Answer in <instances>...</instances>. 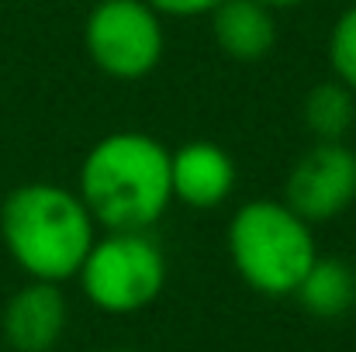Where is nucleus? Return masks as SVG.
I'll return each instance as SVG.
<instances>
[{
    "label": "nucleus",
    "instance_id": "obj_4",
    "mask_svg": "<svg viewBox=\"0 0 356 352\" xmlns=\"http://www.w3.org/2000/svg\"><path fill=\"white\" fill-rule=\"evenodd\" d=\"M76 276L97 311L135 315L163 294L166 255L149 232H104L94 238Z\"/></svg>",
    "mask_w": 356,
    "mask_h": 352
},
{
    "label": "nucleus",
    "instance_id": "obj_14",
    "mask_svg": "<svg viewBox=\"0 0 356 352\" xmlns=\"http://www.w3.org/2000/svg\"><path fill=\"white\" fill-rule=\"evenodd\" d=\"M263 7H270V10H287V7H301V3H308V0H259Z\"/></svg>",
    "mask_w": 356,
    "mask_h": 352
},
{
    "label": "nucleus",
    "instance_id": "obj_5",
    "mask_svg": "<svg viewBox=\"0 0 356 352\" xmlns=\"http://www.w3.org/2000/svg\"><path fill=\"white\" fill-rule=\"evenodd\" d=\"M90 62L111 80H145L166 49L163 17L145 0H97L83 24Z\"/></svg>",
    "mask_w": 356,
    "mask_h": 352
},
{
    "label": "nucleus",
    "instance_id": "obj_2",
    "mask_svg": "<svg viewBox=\"0 0 356 352\" xmlns=\"http://www.w3.org/2000/svg\"><path fill=\"white\" fill-rule=\"evenodd\" d=\"M0 238L10 259L45 283H66L80 273L97 221L76 190L59 183H21L0 204Z\"/></svg>",
    "mask_w": 356,
    "mask_h": 352
},
{
    "label": "nucleus",
    "instance_id": "obj_6",
    "mask_svg": "<svg viewBox=\"0 0 356 352\" xmlns=\"http://www.w3.org/2000/svg\"><path fill=\"white\" fill-rule=\"evenodd\" d=\"M353 201L356 152L346 142H315L305 156L294 159L284 183V204L308 225L339 218Z\"/></svg>",
    "mask_w": 356,
    "mask_h": 352
},
{
    "label": "nucleus",
    "instance_id": "obj_1",
    "mask_svg": "<svg viewBox=\"0 0 356 352\" xmlns=\"http://www.w3.org/2000/svg\"><path fill=\"white\" fill-rule=\"evenodd\" d=\"M170 149L149 131H111L80 162L76 194L104 232H149L173 204Z\"/></svg>",
    "mask_w": 356,
    "mask_h": 352
},
{
    "label": "nucleus",
    "instance_id": "obj_11",
    "mask_svg": "<svg viewBox=\"0 0 356 352\" xmlns=\"http://www.w3.org/2000/svg\"><path fill=\"white\" fill-rule=\"evenodd\" d=\"M301 117H305V128L318 142H343L356 124V94L339 80L315 83L305 94Z\"/></svg>",
    "mask_w": 356,
    "mask_h": 352
},
{
    "label": "nucleus",
    "instance_id": "obj_12",
    "mask_svg": "<svg viewBox=\"0 0 356 352\" xmlns=\"http://www.w3.org/2000/svg\"><path fill=\"white\" fill-rule=\"evenodd\" d=\"M329 66L332 76L356 94V3H350L336 17L329 31Z\"/></svg>",
    "mask_w": 356,
    "mask_h": 352
},
{
    "label": "nucleus",
    "instance_id": "obj_16",
    "mask_svg": "<svg viewBox=\"0 0 356 352\" xmlns=\"http://www.w3.org/2000/svg\"><path fill=\"white\" fill-rule=\"evenodd\" d=\"M52 352H56V349H52Z\"/></svg>",
    "mask_w": 356,
    "mask_h": 352
},
{
    "label": "nucleus",
    "instance_id": "obj_3",
    "mask_svg": "<svg viewBox=\"0 0 356 352\" xmlns=\"http://www.w3.org/2000/svg\"><path fill=\"white\" fill-rule=\"evenodd\" d=\"M225 242L242 283L266 297H291L318 259L312 225L284 201H245L229 221Z\"/></svg>",
    "mask_w": 356,
    "mask_h": 352
},
{
    "label": "nucleus",
    "instance_id": "obj_15",
    "mask_svg": "<svg viewBox=\"0 0 356 352\" xmlns=\"http://www.w3.org/2000/svg\"><path fill=\"white\" fill-rule=\"evenodd\" d=\"M111 352H135V349H111Z\"/></svg>",
    "mask_w": 356,
    "mask_h": 352
},
{
    "label": "nucleus",
    "instance_id": "obj_8",
    "mask_svg": "<svg viewBox=\"0 0 356 352\" xmlns=\"http://www.w3.org/2000/svg\"><path fill=\"white\" fill-rule=\"evenodd\" d=\"M170 180L173 201L211 211L225 204L236 190V159L215 142H187L170 156Z\"/></svg>",
    "mask_w": 356,
    "mask_h": 352
},
{
    "label": "nucleus",
    "instance_id": "obj_13",
    "mask_svg": "<svg viewBox=\"0 0 356 352\" xmlns=\"http://www.w3.org/2000/svg\"><path fill=\"white\" fill-rule=\"evenodd\" d=\"M159 17H204L225 0H145Z\"/></svg>",
    "mask_w": 356,
    "mask_h": 352
},
{
    "label": "nucleus",
    "instance_id": "obj_9",
    "mask_svg": "<svg viewBox=\"0 0 356 352\" xmlns=\"http://www.w3.org/2000/svg\"><path fill=\"white\" fill-rule=\"evenodd\" d=\"M215 45L236 62H259L277 45L273 10L259 0H225L211 14Z\"/></svg>",
    "mask_w": 356,
    "mask_h": 352
},
{
    "label": "nucleus",
    "instance_id": "obj_7",
    "mask_svg": "<svg viewBox=\"0 0 356 352\" xmlns=\"http://www.w3.org/2000/svg\"><path fill=\"white\" fill-rule=\"evenodd\" d=\"M66 328V297L59 283L28 280L3 308V339L14 352H52Z\"/></svg>",
    "mask_w": 356,
    "mask_h": 352
},
{
    "label": "nucleus",
    "instance_id": "obj_10",
    "mask_svg": "<svg viewBox=\"0 0 356 352\" xmlns=\"http://www.w3.org/2000/svg\"><path fill=\"white\" fill-rule=\"evenodd\" d=\"M294 297L315 318H339L356 304V269L336 255H318Z\"/></svg>",
    "mask_w": 356,
    "mask_h": 352
}]
</instances>
